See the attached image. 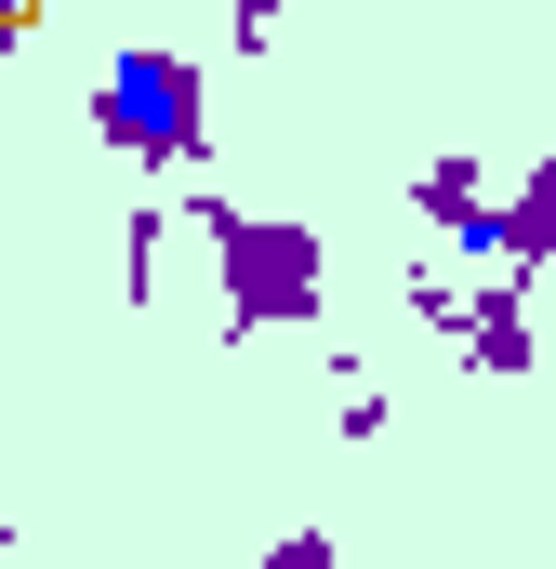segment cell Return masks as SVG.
<instances>
[{
	"mask_svg": "<svg viewBox=\"0 0 556 569\" xmlns=\"http://www.w3.org/2000/svg\"><path fill=\"white\" fill-rule=\"evenodd\" d=\"M331 437H345V450H371V437H385V385H371L358 358H345V411H331Z\"/></svg>",
	"mask_w": 556,
	"mask_h": 569,
	"instance_id": "7",
	"label": "cell"
},
{
	"mask_svg": "<svg viewBox=\"0 0 556 569\" xmlns=\"http://www.w3.org/2000/svg\"><path fill=\"white\" fill-rule=\"evenodd\" d=\"M27 27H40V13H27V0H0V53H13V40H27Z\"/></svg>",
	"mask_w": 556,
	"mask_h": 569,
	"instance_id": "9",
	"label": "cell"
},
{
	"mask_svg": "<svg viewBox=\"0 0 556 569\" xmlns=\"http://www.w3.org/2000/svg\"><path fill=\"white\" fill-rule=\"evenodd\" d=\"M159 252H172V212H120V291L159 305Z\"/></svg>",
	"mask_w": 556,
	"mask_h": 569,
	"instance_id": "6",
	"label": "cell"
},
{
	"mask_svg": "<svg viewBox=\"0 0 556 569\" xmlns=\"http://www.w3.org/2000/svg\"><path fill=\"white\" fill-rule=\"evenodd\" d=\"M477 371H530L544 358V331H530V266H490V279L464 291V331H450Z\"/></svg>",
	"mask_w": 556,
	"mask_h": 569,
	"instance_id": "4",
	"label": "cell"
},
{
	"mask_svg": "<svg viewBox=\"0 0 556 569\" xmlns=\"http://www.w3.org/2000/svg\"><path fill=\"white\" fill-rule=\"evenodd\" d=\"M544 93H556V67H544Z\"/></svg>",
	"mask_w": 556,
	"mask_h": 569,
	"instance_id": "10",
	"label": "cell"
},
{
	"mask_svg": "<svg viewBox=\"0 0 556 569\" xmlns=\"http://www.w3.org/2000/svg\"><path fill=\"white\" fill-rule=\"evenodd\" d=\"M199 239L226 266V331H305L331 318V239L305 212H239V199H199Z\"/></svg>",
	"mask_w": 556,
	"mask_h": 569,
	"instance_id": "1",
	"label": "cell"
},
{
	"mask_svg": "<svg viewBox=\"0 0 556 569\" xmlns=\"http://www.w3.org/2000/svg\"><path fill=\"white\" fill-rule=\"evenodd\" d=\"M504 266H530V279L556 266V159H530V172L504 186Z\"/></svg>",
	"mask_w": 556,
	"mask_h": 569,
	"instance_id": "5",
	"label": "cell"
},
{
	"mask_svg": "<svg viewBox=\"0 0 556 569\" xmlns=\"http://www.w3.org/2000/svg\"><path fill=\"white\" fill-rule=\"evenodd\" d=\"M93 133L120 146V159H146V172H199V146H212V80H199V53H172V40L107 53Z\"/></svg>",
	"mask_w": 556,
	"mask_h": 569,
	"instance_id": "2",
	"label": "cell"
},
{
	"mask_svg": "<svg viewBox=\"0 0 556 569\" xmlns=\"http://www.w3.org/2000/svg\"><path fill=\"white\" fill-rule=\"evenodd\" d=\"M252 569H331V530H278V543H266Z\"/></svg>",
	"mask_w": 556,
	"mask_h": 569,
	"instance_id": "8",
	"label": "cell"
},
{
	"mask_svg": "<svg viewBox=\"0 0 556 569\" xmlns=\"http://www.w3.org/2000/svg\"><path fill=\"white\" fill-rule=\"evenodd\" d=\"M411 212H437V252L450 266H504V199H490V159H424Z\"/></svg>",
	"mask_w": 556,
	"mask_h": 569,
	"instance_id": "3",
	"label": "cell"
}]
</instances>
